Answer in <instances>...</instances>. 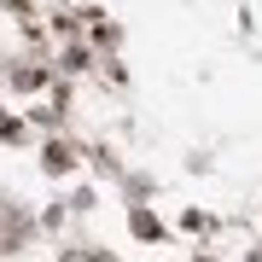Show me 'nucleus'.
Listing matches in <instances>:
<instances>
[{"instance_id":"1","label":"nucleus","mask_w":262,"mask_h":262,"mask_svg":"<svg viewBox=\"0 0 262 262\" xmlns=\"http://www.w3.org/2000/svg\"><path fill=\"white\" fill-rule=\"evenodd\" d=\"M24 239H29V222H24L12 204H0V251H18Z\"/></svg>"},{"instance_id":"2","label":"nucleus","mask_w":262,"mask_h":262,"mask_svg":"<svg viewBox=\"0 0 262 262\" xmlns=\"http://www.w3.org/2000/svg\"><path fill=\"white\" fill-rule=\"evenodd\" d=\"M134 233H140V239H158V222H151V215L140 210V215H134Z\"/></svg>"},{"instance_id":"3","label":"nucleus","mask_w":262,"mask_h":262,"mask_svg":"<svg viewBox=\"0 0 262 262\" xmlns=\"http://www.w3.org/2000/svg\"><path fill=\"white\" fill-rule=\"evenodd\" d=\"M47 169H53V175H58V169H70V151H64V146H53V151H47Z\"/></svg>"},{"instance_id":"4","label":"nucleus","mask_w":262,"mask_h":262,"mask_svg":"<svg viewBox=\"0 0 262 262\" xmlns=\"http://www.w3.org/2000/svg\"><path fill=\"white\" fill-rule=\"evenodd\" d=\"M64 262H111V256H105V251H70Z\"/></svg>"}]
</instances>
